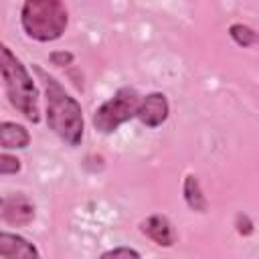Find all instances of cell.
<instances>
[{"instance_id":"obj_9","label":"cell","mask_w":259,"mask_h":259,"mask_svg":"<svg viewBox=\"0 0 259 259\" xmlns=\"http://www.w3.org/2000/svg\"><path fill=\"white\" fill-rule=\"evenodd\" d=\"M30 142V134L24 125L14 121H0V146L8 150H22Z\"/></svg>"},{"instance_id":"obj_14","label":"cell","mask_w":259,"mask_h":259,"mask_svg":"<svg viewBox=\"0 0 259 259\" xmlns=\"http://www.w3.org/2000/svg\"><path fill=\"white\" fill-rule=\"evenodd\" d=\"M237 231L241 235H251L253 233V223L249 221V217H245V214L237 217Z\"/></svg>"},{"instance_id":"obj_13","label":"cell","mask_w":259,"mask_h":259,"mask_svg":"<svg viewBox=\"0 0 259 259\" xmlns=\"http://www.w3.org/2000/svg\"><path fill=\"white\" fill-rule=\"evenodd\" d=\"M20 170V160L10 154H0V174H16Z\"/></svg>"},{"instance_id":"obj_8","label":"cell","mask_w":259,"mask_h":259,"mask_svg":"<svg viewBox=\"0 0 259 259\" xmlns=\"http://www.w3.org/2000/svg\"><path fill=\"white\" fill-rule=\"evenodd\" d=\"M140 231L148 239H152L156 245H160V247H172L174 245V229H172L170 221L164 214H152V217H148L140 225Z\"/></svg>"},{"instance_id":"obj_15","label":"cell","mask_w":259,"mask_h":259,"mask_svg":"<svg viewBox=\"0 0 259 259\" xmlns=\"http://www.w3.org/2000/svg\"><path fill=\"white\" fill-rule=\"evenodd\" d=\"M51 61H53V65H59V67L71 65V63H73V55H71V53H65V51L53 53V55H51Z\"/></svg>"},{"instance_id":"obj_5","label":"cell","mask_w":259,"mask_h":259,"mask_svg":"<svg viewBox=\"0 0 259 259\" xmlns=\"http://www.w3.org/2000/svg\"><path fill=\"white\" fill-rule=\"evenodd\" d=\"M0 219L8 225H28L34 219V204L24 194L0 196Z\"/></svg>"},{"instance_id":"obj_12","label":"cell","mask_w":259,"mask_h":259,"mask_svg":"<svg viewBox=\"0 0 259 259\" xmlns=\"http://www.w3.org/2000/svg\"><path fill=\"white\" fill-rule=\"evenodd\" d=\"M99 259H142L138 251L130 249V247H117V249H111V251H105Z\"/></svg>"},{"instance_id":"obj_11","label":"cell","mask_w":259,"mask_h":259,"mask_svg":"<svg viewBox=\"0 0 259 259\" xmlns=\"http://www.w3.org/2000/svg\"><path fill=\"white\" fill-rule=\"evenodd\" d=\"M229 34L239 47H251L257 42V32L253 28H249L247 24H233L229 28Z\"/></svg>"},{"instance_id":"obj_3","label":"cell","mask_w":259,"mask_h":259,"mask_svg":"<svg viewBox=\"0 0 259 259\" xmlns=\"http://www.w3.org/2000/svg\"><path fill=\"white\" fill-rule=\"evenodd\" d=\"M24 32L40 42L59 38L69 22L65 4L57 0H28L22 4L20 12Z\"/></svg>"},{"instance_id":"obj_2","label":"cell","mask_w":259,"mask_h":259,"mask_svg":"<svg viewBox=\"0 0 259 259\" xmlns=\"http://www.w3.org/2000/svg\"><path fill=\"white\" fill-rule=\"evenodd\" d=\"M0 73L6 81V93L10 103L32 123L40 119L38 115V91L32 77L20 63V59L0 40Z\"/></svg>"},{"instance_id":"obj_7","label":"cell","mask_w":259,"mask_h":259,"mask_svg":"<svg viewBox=\"0 0 259 259\" xmlns=\"http://www.w3.org/2000/svg\"><path fill=\"white\" fill-rule=\"evenodd\" d=\"M0 257L2 259H40L36 247L24 237L0 231Z\"/></svg>"},{"instance_id":"obj_4","label":"cell","mask_w":259,"mask_h":259,"mask_svg":"<svg viewBox=\"0 0 259 259\" xmlns=\"http://www.w3.org/2000/svg\"><path fill=\"white\" fill-rule=\"evenodd\" d=\"M138 105H140V95H138L136 89H132V87L117 89L113 93V97H109L93 113V125H95V130L101 132V134L115 132L121 123H125L127 119L136 117Z\"/></svg>"},{"instance_id":"obj_10","label":"cell","mask_w":259,"mask_h":259,"mask_svg":"<svg viewBox=\"0 0 259 259\" xmlns=\"http://www.w3.org/2000/svg\"><path fill=\"white\" fill-rule=\"evenodd\" d=\"M184 200H186V204H188L192 210H196V212H204L206 206H208V202H206V198H204V194H202L200 182H198V178H196L194 174H188V176L184 178Z\"/></svg>"},{"instance_id":"obj_1","label":"cell","mask_w":259,"mask_h":259,"mask_svg":"<svg viewBox=\"0 0 259 259\" xmlns=\"http://www.w3.org/2000/svg\"><path fill=\"white\" fill-rule=\"evenodd\" d=\"M36 73L45 81L47 93V123L69 146H79L83 140V111L75 97H71L55 77L36 67Z\"/></svg>"},{"instance_id":"obj_6","label":"cell","mask_w":259,"mask_h":259,"mask_svg":"<svg viewBox=\"0 0 259 259\" xmlns=\"http://www.w3.org/2000/svg\"><path fill=\"white\" fill-rule=\"evenodd\" d=\"M168 111H170V107H168L166 95L164 93H150L144 99H140L136 117L148 127H158L166 121Z\"/></svg>"}]
</instances>
